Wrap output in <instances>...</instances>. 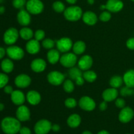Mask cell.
<instances>
[{
    "label": "cell",
    "mask_w": 134,
    "mask_h": 134,
    "mask_svg": "<svg viewBox=\"0 0 134 134\" xmlns=\"http://www.w3.org/2000/svg\"><path fill=\"white\" fill-rule=\"evenodd\" d=\"M1 128L5 134H16L21 128L20 121L15 118L7 116L1 121Z\"/></svg>",
    "instance_id": "6da1fadb"
},
{
    "label": "cell",
    "mask_w": 134,
    "mask_h": 134,
    "mask_svg": "<svg viewBox=\"0 0 134 134\" xmlns=\"http://www.w3.org/2000/svg\"><path fill=\"white\" fill-rule=\"evenodd\" d=\"M64 16L69 21H77L82 16V10L78 6L69 7L64 10Z\"/></svg>",
    "instance_id": "7a4b0ae2"
},
{
    "label": "cell",
    "mask_w": 134,
    "mask_h": 134,
    "mask_svg": "<svg viewBox=\"0 0 134 134\" xmlns=\"http://www.w3.org/2000/svg\"><path fill=\"white\" fill-rule=\"evenodd\" d=\"M52 129V124L46 119L39 120L34 126L35 134H47Z\"/></svg>",
    "instance_id": "3957f363"
},
{
    "label": "cell",
    "mask_w": 134,
    "mask_h": 134,
    "mask_svg": "<svg viewBox=\"0 0 134 134\" xmlns=\"http://www.w3.org/2000/svg\"><path fill=\"white\" fill-rule=\"evenodd\" d=\"M20 34L14 27H10L5 31L3 35V41L8 45H13L18 40Z\"/></svg>",
    "instance_id": "277c9868"
},
{
    "label": "cell",
    "mask_w": 134,
    "mask_h": 134,
    "mask_svg": "<svg viewBox=\"0 0 134 134\" xmlns=\"http://www.w3.org/2000/svg\"><path fill=\"white\" fill-rule=\"evenodd\" d=\"M26 9L31 14H40L44 9V5L41 0H29L26 3Z\"/></svg>",
    "instance_id": "5b68a950"
},
{
    "label": "cell",
    "mask_w": 134,
    "mask_h": 134,
    "mask_svg": "<svg viewBox=\"0 0 134 134\" xmlns=\"http://www.w3.org/2000/svg\"><path fill=\"white\" fill-rule=\"evenodd\" d=\"M60 64L65 68H73L77 62V57L75 54L68 52L62 55L60 59Z\"/></svg>",
    "instance_id": "8992f818"
},
{
    "label": "cell",
    "mask_w": 134,
    "mask_h": 134,
    "mask_svg": "<svg viewBox=\"0 0 134 134\" xmlns=\"http://www.w3.org/2000/svg\"><path fill=\"white\" fill-rule=\"evenodd\" d=\"M6 52L10 59L14 60H21L24 56L23 49L18 46H9L6 49Z\"/></svg>",
    "instance_id": "52a82bcc"
},
{
    "label": "cell",
    "mask_w": 134,
    "mask_h": 134,
    "mask_svg": "<svg viewBox=\"0 0 134 134\" xmlns=\"http://www.w3.org/2000/svg\"><path fill=\"white\" fill-rule=\"evenodd\" d=\"M47 79L51 85L57 86V85H61L64 82L65 79V75L60 73V71H53L48 73L47 76Z\"/></svg>",
    "instance_id": "ba28073f"
},
{
    "label": "cell",
    "mask_w": 134,
    "mask_h": 134,
    "mask_svg": "<svg viewBox=\"0 0 134 134\" xmlns=\"http://www.w3.org/2000/svg\"><path fill=\"white\" fill-rule=\"evenodd\" d=\"M134 111L131 107H124L122 109L119 115V119L122 123H128L133 119Z\"/></svg>",
    "instance_id": "9c48e42d"
},
{
    "label": "cell",
    "mask_w": 134,
    "mask_h": 134,
    "mask_svg": "<svg viewBox=\"0 0 134 134\" xmlns=\"http://www.w3.org/2000/svg\"><path fill=\"white\" fill-rule=\"evenodd\" d=\"M58 50L62 52H68L73 47L72 41L68 37H63L56 43Z\"/></svg>",
    "instance_id": "30bf717a"
},
{
    "label": "cell",
    "mask_w": 134,
    "mask_h": 134,
    "mask_svg": "<svg viewBox=\"0 0 134 134\" xmlns=\"http://www.w3.org/2000/svg\"><path fill=\"white\" fill-rule=\"evenodd\" d=\"M80 107L86 111H93L96 108V103L94 99L88 96H84L80 99L79 102Z\"/></svg>",
    "instance_id": "8fae6325"
},
{
    "label": "cell",
    "mask_w": 134,
    "mask_h": 134,
    "mask_svg": "<svg viewBox=\"0 0 134 134\" xmlns=\"http://www.w3.org/2000/svg\"><path fill=\"white\" fill-rule=\"evenodd\" d=\"M16 116V119L20 122L27 121L30 119V111L27 107L21 105L17 109Z\"/></svg>",
    "instance_id": "7c38bea8"
},
{
    "label": "cell",
    "mask_w": 134,
    "mask_h": 134,
    "mask_svg": "<svg viewBox=\"0 0 134 134\" xmlns=\"http://www.w3.org/2000/svg\"><path fill=\"white\" fill-rule=\"evenodd\" d=\"M31 78L27 75L20 74L17 76L14 79L16 86L20 88H24L30 86L31 84Z\"/></svg>",
    "instance_id": "4fadbf2b"
},
{
    "label": "cell",
    "mask_w": 134,
    "mask_h": 134,
    "mask_svg": "<svg viewBox=\"0 0 134 134\" xmlns=\"http://www.w3.org/2000/svg\"><path fill=\"white\" fill-rule=\"evenodd\" d=\"M106 9L112 13H117L121 10L124 7L123 2L120 0H108L105 5Z\"/></svg>",
    "instance_id": "5bb4252c"
},
{
    "label": "cell",
    "mask_w": 134,
    "mask_h": 134,
    "mask_svg": "<svg viewBox=\"0 0 134 134\" xmlns=\"http://www.w3.org/2000/svg\"><path fill=\"white\" fill-rule=\"evenodd\" d=\"M17 20L18 23L23 26H26L30 24L31 22V16L27 10L21 9L17 14Z\"/></svg>",
    "instance_id": "9a60e30c"
},
{
    "label": "cell",
    "mask_w": 134,
    "mask_h": 134,
    "mask_svg": "<svg viewBox=\"0 0 134 134\" xmlns=\"http://www.w3.org/2000/svg\"><path fill=\"white\" fill-rule=\"evenodd\" d=\"M93 64L92 58L88 55H85L81 58L78 62L79 68L81 70L87 71L90 69Z\"/></svg>",
    "instance_id": "2e32d148"
},
{
    "label": "cell",
    "mask_w": 134,
    "mask_h": 134,
    "mask_svg": "<svg viewBox=\"0 0 134 134\" xmlns=\"http://www.w3.org/2000/svg\"><path fill=\"white\" fill-rule=\"evenodd\" d=\"M118 96H119V92L116 90V88H115L106 89L102 94L103 99L107 102L115 100L117 98Z\"/></svg>",
    "instance_id": "e0dca14e"
},
{
    "label": "cell",
    "mask_w": 134,
    "mask_h": 134,
    "mask_svg": "<svg viewBox=\"0 0 134 134\" xmlns=\"http://www.w3.org/2000/svg\"><path fill=\"white\" fill-rule=\"evenodd\" d=\"M40 44L39 41L36 39H30L27 43L26 46V51L31 54H35L40 51Z\"/></svg>",
    "instance_id": "ac0fdd59"
},
{
    "label": "cell",
    "mask_w": 134,
    "mask_h": 134,
    "mask_svg": "<svg viewBox=\"0 0 134 134\" xmlns=\"http://www.w3.org/2000/svg\"><path fill=\"white\" fill-rule=\"evenodd\" d=\"M47 64L43 59L37 58L32 61L31 64V68L36 73H40L45 69Z\"/></svg>",
    "instance_id": "d6986e66"
},
{
    "label": "cell",
    "mask_w": 134,
    "mask_h": 134,
    "mask_svg": "<svg viewBox=\"0 0 134 134\" xmlns=\"http://www.w3.org/2000/svg\"><path fill=\"white\" fill-rule=\"evenodd\" d=\"M10 98L13 103L16 105H22L26 99L24 94L20 90H14L10 94Z\"/></svg>",
    "instance_id": "ffe728a7"
},
{
    "label": "cell",
    "mask_w": 134,
    "mask_h": 134,
    "mask_svg": "<svg viewBox=\"0 0 134 134\" xmlns=\"http://www.w3.org/2000/svg\"><path fill=\"white\" fill-rule=\"evenodd\" d=\"M26 99L28 103L32 105H36L39 104L41 102V95L39 92L35 91V90H31L27 93L26 95Z\"/></svg>",
    "instance_id": "44dd1931"
},
{
    "label": "cell",
    "mask_w": 134,
    "mask_h": 134,
    "mask_svg": "<svg viewBox=\"0 0 134 134\" xmlns=\"http://www.w3.org/2000/svg\"><path fill=\"white\" fill-rule=\"evenodd\" d=\"M82 20L85 24L90 26L94 25L98 21L96 14L92 11H87L82 14Z\"/></svg>",
    "instance_id": "7402d4cb"
},
{
    "label": "cell",
    "mask_w": 134,
    "mask_h": 134,
    "mask_svg": "<svg viewBox=\"0 0 134 134\" xmlns=\"http://www.w3.org/2000/svg\"><path fill=\"white\" fill-rule=\"evenodd\" d=\"M123 81L126 86L130 88H134V70L130 69L127 71L124 75Z\"/></svg>",
    "instance_id": "603a6c76"
},
{
    "label": "cell",
    "mask_w": 134,
    "mask_h": 134,
    "mask_svg": "<svg viewBox=\"0 0 134 134\" xmlns=\"http://www.w3.org/2000/svg\"><path fill=\"white\" fill-rule=\"evenodd\" d=\"M81 118L77 114H73L70 115L67 120L68 125L71 128H76L81 124Z\"/></svg>",
    "instance_id": "cb8c5ba5"
},
{
    "label": "cell",
    "mask_w": 134,
    "mask_h": 134,
    "mask_svg": "<svg viewBox=\"0 0 134 134\" xmlns=\"http://www.w3.org/2000/svg\"><path fill=\"white\" fill-rule=\"evenodd\" d=\"M47 59L50 64H55L60 60V53L57 50L51 49L47 53Z\"/></svg>",
    "instance_id": "d4e9b609"
},
{
    "label": "cell",
    "mask_w": 134,
    "mask_h": 134,
    "mask_svg": "<svg viewBox=\"0 0 134 134\" xmlns=\"http://www.w3.org/2000/svg\"><path fill=\"white\" fill-rule=\"evenodd\" d=\"M1 68L4 73H9L14 69V64L10 59H4L1 63Z\"/></svg>",
    "instance_id": "484cf974"
},
{
    "label": "cell",
    "mask_w": 134,
    "mask_h": 134,
    "mask_svg": "<svg viewBox=\"0 0 134 134\" xmlns=\"http://www.w3.org/2000/svg\"><path fill=\"white\" fill-rule=\"evenodd\" d=\"M86 49V44L82 41H78L73 46V52L75 54H81Z\"/></svg>",
    "instance_id": "4316f807"
},
{
    "label": "cell",
    "mask_w": 134,
    "mask_h": 134,
    "mask_svg": "<svg viewBox=\"0 0 134 134\" xmlns=\"http://www.w3.org/2000/svg\"><path fill=\"white\" fill-rule=\"evenodd\" d=\"M124 82L123 81V78L122 77L119 75H115L111 77V79L109 81V84L112 88H118L120 87Z\"/></svg>",
    "instance_id": "83f0119b"
},
{
    "label": "cell",
    "mask_w": 134,
    "mask_h": 134,
    "mask_svg": "<svg viewBox=\"0 0 134 134\" xmlns=\"http://www.w3.org/2000/svg\"><path fill=\"white\" fill-rule=\"evenodd\" d=\"M21 37L24 40H30L34 35V33L31 29L29 27H23L20 30L19 32Z\"/></svg>",
    "instance_id": "f1b7e54d"
},
{
    "label": "cell",
    "mask_w": 134,
    "mask_h": 134,
    "mask_svg": "<svg viewBox=\"0 0 134 134\" xmlns=\"http://www.w3.org/2000/svg\"><path fill=\"white\" fill-rule=\"evenodd\" d=\"M82 74L83 73L81 71V69L80 68H71V69L69 71V75L70 77V78L71 79L75 81L77 79H78L79 77H82Z\"/></svg>",
    "instance_id": "f546056e"
},
{
    "label": "cell",
    "mask_w": 134,
    "mask_h": 134,
    "mask_svg": "<svg viewBox=\"0 0 134 134\" xmlns=\"http://www.w3.org/2000/svg\"><path fill=\"white\" fill-rule=\"evenodd\" d=\"M84 79L86 80V81L89 82H92L96 79L97 75L93 71H86L85 73L82 74Z\"/></svg>",
    "instance_id": "4dcf8cb0"
},
{
    "label": "cell",
    "mask_w": 134,
    "mask_h": 134,
    "mask_svg": "<svg viewBox=\"0 0 134 134\" xmlns=\"http://www.w3.org/2000/svg\"><path fill=\"white\" fill-rule=\"evenodd\" d=\"M64 90L68 93H71L74 90V84L72 82L71 80L68 79L64 81L63 85Z\"/></svg>",
    "instance_id": "1f68e13d"
},
{
    "label": "cell",
    "mask_w": 134,
    "mask_h": 134,
    "mask_svg": "<svg viewBox=\"0 0 134 134\" xmlns=\"http://www.w3.org/2000/svg\"><path fill=\"white\" fill-rule=\"evenodd\" d=\"M52 7H53L54 10L57 13H62L65 10V7L64 4L62 2L60 1H55L52 5Z\"/></svg>",
    "instance_id": "d6a6232c"
},
{
    "label": "cell",
    "mask_w": 134,
    "mask_h": 134,
    "mask_svg": "<svg viewBox=\"0 0 134 134\" xmlns=\"http://www.w3.org/2000/svg\"><path fill=\"white\" fill-rule=\"evenodd\" d=\"M120 95L122 96H132L134 94V90L132 88H130L126 86L122 88L120 91Z\"/></svg>",
    "instance_id": "836d02e7"
},
{
    "label": "cell",
    "mask_w": 134,
    "mask_h": 134,
    "mask_svg": "<svg viewBox=\"0 0 134 134\" xmlns=\"http://www.w3.org/2000/svg\"><path fill=\"white\" fill-rule=\"evenodd\" d=\"M42 45L44 48L47 49H51L55 45V42L51 39H44L42 42Z\"/></svg>",
    "instance_id": "e575fe53"
},
{
    "label": "cell",
    "mask_w": 134,
    "mask_h": 134,
    "mask_svg": "<svg viewBox=\"0 0 134 134\" xmlns=\"http://www.w3.org/2000/svg\"><path fill=\"white\" fill-rule=\"evenodd\" d=\"M9 82V77L5 73H0V88H4Z\"/></svg>",
    "instance_id": "d590c367"
},
{
    "label": "cell",
    "mask_w": 134,
    "mask_h": 134,
    "mask_svg": "<svg viewBox=\"0 0 134 134\" xmlns=\"http://www.w3.org/2000/svg\"><path fill=\"white\" fill-rule=\"evenodd\" d=\"M26 4V0H13V5L14 8L18 9H22Z\"/></svg>",
    "instance_id": "8d00e7d4"
},
{
    "label": "cell",
    "mask_w": 134,
    "mask_h": 134,
    "mask_svg": "<svg viewBox=\"0 0 134 134\" xmlns=\"http://www.w3.org/2000/svg\"><path fill=\"white\" fill-rule=\"evenodd\" d=\"M77 101L74 99V98H68L65 101V105L68 108H74L77 106Z\"/></svg>",
    "instance_id": "74e56055"
},
{
    "label": "cell",
    "mask_w": 134,
    "mask_h": 134,
    "mask_svg": "<svg viewBox=\"0 0 134 134\" xmlns=\"http://www.w3.org/2000/svg\"><path fill=\"white\" fill-rule=\"evenodd\" d=\"M111 18V14L110 12L104 11L99 16V20L102 22H107Z\"/></svg>",
    "instance_id": "f35d334b"
},
{
    "label": "cell",
    "mask_w": 134,
    "mask_h": 134,
    "mask_svg": "<svg viewBox=\"0 0 134 134\" xmlns=\"http://www.w3.org/2000/svg\"><path fill=\"white\" fill-rule=\"evenodd\" d=\"M44 36H45V33L43 30H38L35 31V34H34V37L35 39L37 41H41L44 39Z\"/></svg>",
    "instance_id": "ab89813d"
},
{
    "label": "cell",
    "mask_w": 134,
    "mask_h": 134,
    "mask_svg": "<svg viewBox=\"0 0 134 134\" xmlns=\"http://www.w3.org/2000/svg\"><path fill=\"white\" fill-rule=\"evenodd\" d=\"M115 105L117 107L120 109H122L125 107L126 102L124 99L122 98H117L115 102Z\"/></svg>",
    "instance_id": "60d3db41"
},
{
    "label": "cell",
    "mask_w": 134,
    "mask_h": 134,
    "mask_svg": "<svg viewBox=\"0 0 134 134\" xmlns=\"http://www.w3.org/2000/svg\"><path fill=\"white\" fill-rule=\"evenodd\" d=\"M126 46L129 49L134 50V37L130 38L126 41Z\"/></svg>",
    "instance_id": "b9f144b4"
},
{
    "label": "cell",
    "mask_w": 134,
    "mask_h": 134,
    "mask_svg": "<svg viewBox=\"0 0 134 134\" xmlns=\"http://www.w3.org/2000/svg\"><path fill=\"white\" fill-rule=\"evenodd\" d=\"M20 134H31V130L29 128L26 126L21 127L20 130L19 131Z\"/></svg>",
    "instance_id": "7bdbcfd3"
},
{
    "label": "cell",
    "mask_w": 134,
    "mask_h": 134,
    "mask_svg": "<svg viewBox=\"0 0 134 134\" xmlns=\"http://www.w3.org/2000/svg\"><path fill=\"white\" fill-rule=\"evenodd\" d=\"M3 90L4 92H5L7 94H11L12 93H13V92L14 91L13 87H12L11 86H10V85H6V86L3 88Z\"/></svg>",
    "instance_id": "ee69618b"
},
{
    "label": "cell",
    "mask_w": 134,
    "mask_h": 134,
    "mask_svg": "<svg viewBox=\"0 0 134 134\" xmlns=\"http://www.w3.org/2000/svg\"><path fill=\"white\" fill-rule=\"evenodd\" d=\"M75 81L76 84H77V85H79V86H81V85H82L84 84V82H85V81H84L83 76L79 77V78L77 79H76Z\"/></svg>",
    "instance_id": "f6af8a7d"
},
{
    "label": "cell",
    "mask_w": 134,
    "mask_h": 134,
    "mask_svg": "<svg viewBox=\"0 0 134 134\" xmlns=\"http://www.w3.org/2000/svg\"><path fill=\"white\" fill-rule=\"evenodd\" d=\"M107 102L104 101V102H102L99 105V109H100L101 111H105V110L107 109Z\"/></svg>",
    "instance_id": "bcb514c9"
},
{
    "label": "cell",
    "mask_w": 134,
    "mask_h": 134,
    "mask_svg": "<svg viewBox=\"0 0 134 134\" xmlns=\"http://www.w3.org/2000/svg\"><path fill=\"white\" fill-rule=\"evenodd\" d=\"M52 130L53 132H58L60 131V126L58 125V124H53V125H52Z\"/></svg>",
    "instance_id": "7dc6e473"
},
{
    "label": "cell",
    "mask_w": 134,
    "mask_h": 134,
    "mask_svg": "<svg viewBox=\"0 0 134 134\" xmlns=\"http://www.w3.org/2000/svg\"><path fill=\"white\" fill-rule=\"evenodd\" d=\"M6 53V50L4 48H3V47H0V60L2 59L5 56Z\"/></svg>",
    "instance_id": "c3c4849f"
},
{
    "label": "cell",
    "mask_w": 134,
    "mask_h": 134,
    "mask_svg": "<svg viewBox=\"0 0 134 134\" xmlns=\"http://www.w3.org/2000/svg\"><path fill=\"white\" fill-rule=\"evenodd\" d=\"M5 11V8L3 6H0V14H3Z\"/></svg>",
    "instance_id": "681fc988"
},
{
    "label": "cell",
    "mask_w": 134,
    "mask_h": 134,
    "mask_svg": "<svg viewBox=\"0 0 134 134\" xmlns=\"http://www.w3.org/2000/svg\"><path fill=\"white\" fill-rule=\"evenodd\" d=\"M97 134H110L109 132H107V130H102L100 132H98Z\"/></svg>",
    "instance_id": "f907efd6"
},
{
    "label": "cell",
    "mask_w": 134,
    "mask_h": 134,
    "mask_svg": "<svg viewBox=\"0 0 134 134\" xmlns=\"http://www.w3.org/2000/svg\"><path fill=\"white\" fill-rule=\"evenodd\" d=\"M77 0H66V1L68 3H69V4H75L77 2Z\"/></svg>",
    "instance_id": "816d5d0a"
},
{
    "label": "cell",
    "mask_w": 134,
    "mask_h": 134,
    "mask_svg": "<svg viewBox=\"0 0 134 134\" xmlns=\"http://www.w3.org/2000/svg\"><path fill=\"white\" fill-rule=\"evenodd\" d=\"M5 108V105H4L3 103H0V111H2Z\"/></svg>",
    "instance_id": "f5cc1de1"
},
{
    "label": "cell",
    "mask_w": 134,
    "mask_h": 134,
    "mask_svg": "<svg viewBox=\"0 0 134 134\" xmlns=\"http://www.w3.org/2000/svg\"><path fill=\"white\" fill-rule=\"evenodd\" d=\"M82 134H92L91 132H90V131H88V130H86V131H84L83 132H82Z\"/></svg>",
    "instance_id": "db71d44e"
},
{
    "label": "cell",
    "mask_w": 134,
    "mask_h": 134,
    "mask_svg": "<svg viewBox=\"0 0 134 134\" xmlns=\"http://www.w3.org/2000/svg\"><path fill=\"white\" fill-rule=\"evenodd\" d=\"M101 10H104V9H106V6L105 5H102L100 6Z\"/></svg>",
    "instance_id": "11a10c76"
},
{
    "label": "cell",
    "mask_w": 134,
    "mask_h": 134,
    "mask_svg": "<svg viewBox=\"0 0 134 134\" xmlns=\"http://www.w3.org/2000/svg\"><path fill=\"white\" fill-rule=\"evenodd\" d=\"M88 3L89 4H90V5H92L94 3V0H88Z\"/></svg>",
    "instance_id": "9f6ffc18"
},
{
    "label": "cell",
    "mask_w": 134,
    "mask_h": 134,
    "mask_svg": "<svg viewBox=\"0 0 134 134\" xmlns=\"http://www.w3.org/2000/svg\"><path fill=\"white\" fill-rule=\"evenodd\" d=\"M3 1H4V0H0V4L2 3L3 2Z\"/></svg>",
    "instance_id": "6f0895ef"
},
{
    "label": "cell",
    "mask_w": 134,
    "mask_h": 134,
    "mask_svg": "<svg viewBox=\"0 0 134 134\" xmlns=\"http://www.w3.org/2000/svg\"><path fill=\"white\" fill-rule=\"evenodd\" d=\"M132 1H134V0H132Z\"/></svg>",
    "instance_id": "680465c9"
},
{
    "label": "cell",
    "mask_w": 134,
    "mask_h": 134,
    "mask_svg": "<svg viewBox=\"0 0 134 134\" xmlns=\"http://www.w3.org/2000/svg\"><path fill=\"white\" fill-rule=\"evenodd\" d=\"M126 134H130V133H126Z\"/></svg>",
    "instance_id": "91938a15"
},
{
    "label": "cell",
    "mask_w": 134,
    "mask_h": 134,
    "mask_svg": "<svg viewBox=\"0 0 134 134\" xmlns=\"http://www.w3.org/2000/svg\"><path fill=\"white\" fill-rule=\"evenodd\" d=\"M0 126H1V125H0Z\"/></svg>",
    "instance_id": "94428289"
}]
</instances>
